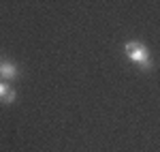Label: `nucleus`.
Listing matches in <instances>:
<instances>
[{"instance_id": "obj_1", "label": "nucleus", "mask_w": 160, "mask_h": 152, "mask_svg": "<svg viewBox=\"0 0 160 152\" xmlns=\"http://www.w3.org/2000/svg\"><path fill=\"white\" fill-rule=\"evenodd\" d=\"M124 54H126V58H128L130 62H135L137 66H141V69H145V71L154 66L152 54H149V50L141 43V41H126Z\"/></svg>"}, {"instance_id": "obj_2", "label": "nucleus", "mask_w": 160, "mask_h": 152, "mask_svg": "<svg viewBox=\"0 0 160 152\" xmlns=\"http://www.w3.org/2000/svg\"><path fill=\"white\" fill-rule=\"evenodd\" d=\"M17 75H19V69H17L13 62H9V60H2V62H0V77H2L4 81L15 79Z\"/></svg>"}, {"instance_id": "obj_3", "label": "nucleus", "mask_w": 160, "mask_h": 152, "mask_svg": "<svg viewBox=\"0 0 160 152\" xmlns=\"http://www.w3.org/2000/svg\"><path fill=\"white\" fill-rule=\"evenodd\" d=\"M15 90H11L9 88V84L7 81H0V101L2 103H13L15 101Z\"/></svg>"}]
</instances>
